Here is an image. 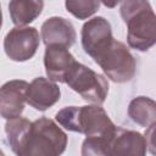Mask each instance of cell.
Listing matches in <instances>:
<instances>
[{"mask_svg":"<svg viewBox=\"0 0 156 156\" xmlns=\"http://www.w3.org/2000/svg\"><path fill=\"white\" fill-rule=\"evenodd\" d=\"M7 143L16 156H61L67 146V134L50 118L33 122L18 117L5 124Z\"/></svg>","mask_w":156,"mask_h":156,"instance_id":"1","label":"cell"},{"mask_svg":"<svg viewBox=\"0 0 156 156\" xmlns=\"http://www.w3.org/2000/svg\"><path fill=\"white\" fill-rule=\"evenodd\" d=\"M110 140L106 138L87 136L82 144V156H111Z\"/></svg>","mask_w":156,"mask_h":156,"instance_id":"16","label":"cell"},{"mask_svg":"<svg viewBox=\"0 0 156 156\" xmlns=\"http://www.w3.org/2000/svg\"><path fill=\"white\" fill-rule=\"evenodd\" d=\"M121 16L127 24V41L132 49L146 51L156 43V16L149 1L127 0L121 2Z\"/></svg>","mask_w":156,"mask_h":156,"instance_id":"3","label":"cell"},{"mask_svg":"<svg viewBox=\"0 0 156 156\" xmlns=\"http://www.w3.org/2000/svg\"><path fill=\"white\" fill-rule=\"evenodd\" d=\"M82 46L93 60H96L115 40L110 22L101 17L88 20L82 28Z\"/></svg>","mask_w":156,"mask_h":156,"instance_id":"7","label":"cell"},{"mask_svg":"<svg viewBox=\"0 0 156 156\" xmlns=\"http://www.w3.org/2000/svg\"><path fill=\"white\" fill-rule=\"evenodd\" d=\"M39 43V33L34 27H15L5 35L4 50L10 60L24 62L35 55Z\"/></svg>","mask_w":156,"mask_h":156,"instance_id":"6","label":"cell"},{"mask_svg":"<svg viewBox=\"0 0 156 156\" xmlns=\"http://www.w3.org/2000/svg\"><path fill=\"white\" fill-rule=\"evenodd\" d=\"M41 0H12L9 4L11 20L16 27H24L33 22L43 11Z\"/></svg>","mask_w":156,"mask_h":156,"instance_id":"13","label":"cell"},{"mask_svg":"<svg viewBox=\"0 0 156 156\" xmlns=\"http://www.w3.org/2000/svg\"><path fill=\"white\" fill-rule=\"evenodd\" d=\"M28 83L22 79L9 80L0 88V116L5 119H13L21 117L26 98Z\"/></svg>","mask_w":156,"mask_h":156,"instance_id":"8","label":"cell"},{"mask_svg":"<svg viewBox=\"0 0 156 156\" xmlns=\"http://www.w3.org/2000/svg\"><path fill=\"white\" fill-rule=\"evenodd\" d=\"M117 4H118V2H116V1H115V2H111V4H110V2H104V5H105V6H108V7H113V6L117 5Z\"/></svg>","mask_w":156,"mask_h":156,"instance_id":"17","label":"cell"},{"mask_svg":"<svg viewBox=\"0 0 156 156\" xmlns=\"http://www.w3.org/2000/svg\"><path fill=\"white\" fill-rule=\"evenodd\" d=\"M2 26V12H1V6H0V28Z\"/></svg>","mask_w":156,"mask_h":156,"instance_id":"18","label":"cell"},{"mask_svg":"<svg viewBox=\"0 0 156 156\" xmlns=\"http://www.w3.org/2000/svg\"><path fill=\"white\" fill-rule=\"evenodd\" d=\"M0 156H5V154L2 152V150H1V149H0Z\"/></svg>","mask_w":156,"mask_h":156,"instance_id":"19","label":"cell"},{"mask_svg":"<svg viewBox=\"0 0 156 156\" xmlns=\"http://www.w3.org/2000/svg\"><path fill=\"white\" fill-rule=\"evenodd\" d=\"M110 152L111 156H146L147 141L139 132L117 127L110 140Z\"/></svg>","mask_w":156,"mask_h":156,"instance_id":"9","label":"cell"},{"mask_svg":"<svg viewBox=\"0 0 156 156\" xmlns=\"http://www.w3.org/2000/svg\"><path fill=\"white\" fill-rule=\"evenodd\" d=\"M74 63L76 60L68 49L58 45L46 46L44 54V66L49 80L54 83H65L66 76Z\"/></svg>","mask_w":156,"mask_h":156,"instance_id":"12","label":"cell"},{"mask_svg":"<svg viewBox=\"0 0 156 156\" xmlns=\"http://www.w3.org/2000/svg\"><path fill=\"white\" fill-rule=\"evenodd\" d=\"M65 6L78 20H87L99 10L100 2L94 0H68L65 2Z\"/></svg>","mask_w":156,"mask_h":156,"instance_id":"15","label":"cell"},{"mask_svg":"<svg viewBox=\"0 0 156 156\" xmlns=\"http://www.w3.org/2000/svg\"><path fill=\"white\" fill-rule=\"evenodd\" d=\"M41 39L46 46L58 45L66 49L76 41V30L73 24L63 17H50L41 24Z\"/></svg>","mask_w":156,"mask_h":156,"instance_id":"11","label":"cell"},{"mask_svg":"<svg viewBox=\"0 0 156 156\" xmlns=\"http://www.w3.org/2000/svg\"><path fill=\"white\" fill-rule=\"evenodd\" d=\"M94 61L100 66L106 77L116 83L129 82L135 74L136 62L134 56L123 43L116 39Z\"/></svg>","mask_w":156,"mask_h":156,"instance_id":"5","label":"cell"},{"mask_svg":"<svg viewBox=\"0 0 156 156\" xmlns=\"http://www.w3.org/2000/svg\"><path fill=\"white\" fill-rule=\"evenodd\" d=\"M65 83L84 100L95 105L104 104L108 93L107 79L77 61L67 73Z\"/></svg>","mask_w":156,"mask_h":156,"instance_id":"4","label":"cell"},{"mask_svg":"<svg viewBox=\"0 0 156 156\" xmlns=\"http://www.w3.org/2000/svg\"><path fill=\"white\" fill-rule=\"evenodd\" d=\"M55 118L65 129L85 136L112 139L117 128L100 105L67 106L60 110Z\"/></svg>","mask_w":156,"mask_h":156,"instance_id":"2","label":"cell"},{"mask_svg":"<svg viewBox=\"0 0 156 156\" xmlns=\"http://www.w3.org/2000/svg\"><path fill=\"white\" fill-rule=\"evenodd\" d=\"M61 96L58 85L44 77H37L27 89L26 102L38 111H46L54 106Z\"/></svg>","mask_w":156,"mask_h":156,"instance_id":"10","label":"cell"},{"mask_svg":"<svg viewBox=\"0 0 156 156\" xmlns=\"http://www.w3.org/2000/svg\"><path fill=\"white\" fill-rule=\"evenodd\" d=\"M128 116L134 123L149 128L156 124V104L146 96L134 98L129 102Z\"/></svg>","mask_w":156,"mask_h":156,"instance_id":"14","label":"cell"}]
</instances>
